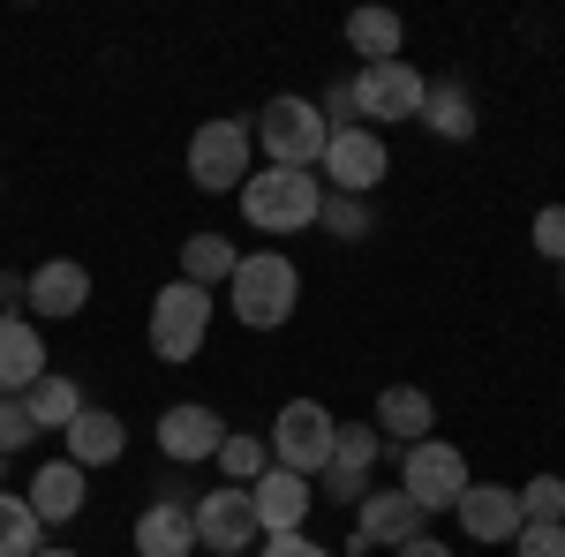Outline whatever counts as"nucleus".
Instances as JSON below:
<instances>
[{
    "label": "nucleus",
    "instance_id": "18",
    "mask_svg": "<svg viewBox=\"0 0 565 557\" xmlns=\"http://www.w3.org/2000/svg\"><path fill=\"white\" fill-rule=\"evenodd\" d=\"M45 377V340H39V324L31 317H0V392H23Z\"/></svg>",
    "mask_w": 565,
    "mask_h": 557
},
{
    "label": "nucleus",
    "instance_id": "22",
    "mask_svg": "<svg viewBox=\"0 0 565 557\" xmlns=\"http://www.w3.org/2000/svg\"><path fill=\"white\" fill-rule=\"evenodd\" d=\"M399 39H407V23H399L392 8H354V15H348V45L362 53V68L399 61Z\"/></svg>",
    "mask_w": 565,
    "mask_h": 557
},
{
    "label": "nucleus",
    "instance_id": "25",
    "mask_svg": "<svg viewBox=\"0 0 565 557\" xmlns=\"http://www.w3.org/2000/svg\"><path fill=\"white\" fill-rule=\"evenodd\" d=\"M31 550H45L39 543V513H31L23 497L0 490V557H31Z\"/></svg>",
    "mask_w": 565,
    "mask_h": 557
},
{
    "label": "nucleus",
    "instance_id": "37",
    "mask_svg": "<svg viewBox=\"0 0 565 557\" xmlns=\"http://www.w3.org/2000/svg\"><path fill=\"white\" fill-rule=\"evenodd\" d=\"M0 468H8V452H0Z\"/></svg>",
    "mask_w": 565,
    "mask_h": 557
},
{
    "label": "nucleus",
    "instance_id": "15",
    "mask_svg": "<svg viewBox=\"0 0 565 557\" xmlns=\"http://www.w3.org/2000/svg\"><path fill=\"white\" fill-rule=\"evenodd\" d=\"M61 444H68V460H76V468H114V460H121V452H129V422H121V415H106V407H84V415H76V422L61 429Z\"/></svg>",
    "mask_w": 565,
    "mask_h": 557
},
{
    "label": "nucleus",
    "instance_id": "28",
    "mask_svg": "<svg viewBox=\"0 0 565 557\" xmlns=\"http://www.w3.org/2000/svg\"><path fill=\"white\" fill-rule=\"evenodd\" d=\"M377 452H385V437H377V429H362V422H340V437H332V460H340V468L370 474V468H377Z\"/></svg>",
    "mask_w": 565,
    "mask_h": 557
},
{
    "label": "nucleus",
    "instance_id": "35",
    "mask_svg": "<svg viewBox=\"0 0 565 557\" xmlns=\"http://www.w3.org/2000/svg\"><path fill=\"white\" fill-rule=\"evenodd\" d=\"M392 557H452V550H445V543H430V527H423L415 543H399V550H392Z\"/></svg>",
    "mask_w": 565,
    "mask_h": 557
},
{
    "label": "nucleus",
    "instance_id": "32",
    "mask_svg": "<svg viewBox=\"0 0 565 557\" xmlns=\"http://www.w3.org/2000/svg\"><path fill=\"white\" fill-rule=\"evenodd\" d=\"M527 234H535V249H543V257H551V264H565V204H543Z\"/></svg>",
    "mask_w": 565,
    "mask_h": 557
},
{
    "label": "nucleus",
    "instance_id": "5",
    "mask_svg": "<svg viewBox=\"0 0 565 557\" xmlns=\"http://www.w3.org/2000/svg\"><path fill=\"white\" fill-rule=\"evenodd\" d=\"M332 437H340V422H332L317 399H287V407L271 415V468L317 482V474L332 468Z\"/></svg>",
    "mask_w": 565,
    "mask_h": 557
},
{
    "label": "nucleus",
    "instance_id": "19",
    "mask_svg": "<svg viewBox=\"0 0 565 557\" xmlns=\"http://www.w3.org/2000/svg\"><path fill=\"white\" fill-rule=\"evenodd\" d=\"M136 557H196V519H189V505H143V519H136Z\"/></svg>",
    "mask_w": 565,
    "mask_h": 557
},
{
    "label": "nucleus",
    "instance_id": "3",
    "mask_svg": "<svg viewBox=\"0 0 565 557\" xmlns=\"http://www.w3.org/2000/svg\"><path fill=\"white\" fill-rule=\"evenodd\" d=\"M249 136H257L264 159H271V167H287V173H317V167H324V143H332L324 114H317L309 98H271Z\"/></svg>",
    "mask_w": 565,
    "mask_h": 557
},
{
    "label": "nucleus",
    "instance_id": "27",
    "mask_svg": "<svg viewBox=\"0 0 565 557\" xmlns=\"http://www.w3.org/2000/svg\"><path fill=\"white\" fill-rule=\"evenodd\" d=\"M317 226H324V234H340V242H362V234H370V196H332V189H324Z\"/></svg>",
    "mask_w": 565,
    "mask_h": 557
},
{
    "label": "nucleus",
    "instance_id": "33",
    "mask_svg": "<svg viewBox=\"0 0 565 557\" xmlns=\"http://www.w3.org/2000/svg\"><path fill=\"white\" fill-rule=\"evenodd\" d=\"M362 482H370V474H354V468L332 460V468L317 474V497H332V505H362Z\"/></svg>",
    "mask_w": 565,
    "mask_h": 557
},
{
    "label": "nucleus",
    "instance_id": "21",
    "mask_svg": "<svg viewBox=\"0 0 565 557\" xmlns=\"http://www.w3.org/2000/svg\"><path fill=\"white\" fill-rule=\"evenodd\" d=\"M234 264H242V249H234L226 234H189V242H181V279L204 287V294L234 279Z\"/></svg>",
    "mask_w": 565,
    "mask_h": 557
},
{
    "label": "nucleus",
    "instance_id": "13",
    "mask_svg": "<svg viewBox=\"0 0 565 557\" xmlns=\"http://www.w3.org/2000/svg\"><path fill=\"white\" fill-rule=\"evenodd\" d=\"M249 505H257L264 535H302L309 505H317V482H309V474H287V468H264L257 482H249Z\"/></svg>",
    "mask_w": 565,
    "mask_h": 557
},
{
    "label": "nucleus",
    "instance_id": "23",
    "mask_svg": "<svg viewBox=\"0 0 565 557\" xmlns=\"http://www.w3.org/2000/svg\"><path fill=\"white\" fill-rule=\"evenodd\" d=\"M23 407H31V422H39V429H68V422H76V415L90 407V399H84V385H76V377L45 369L39 385L23 392Z\"/></svg>",
    "mask_w": 565,
    "mask_h": 557
},
{
    "label": "nucleus",
    "instance_id": "36",
    "mask_svg": "<svg viewBox=\"0 0 565 557\" xmlns=\"http://www.w3.org/2000/svg\"><path fill=\"white\" fill-rule=\"evenodd\" d=\"M31 557H76V550H31Z\"/></svg>",
    "mask_w": 565,
    "mask_h": 557
},
{
    "label": "nucleus",
    "instance_id": "20",
    "mask_svg": "<svg viewBox=\"0 0 565 557\" xmlns=\"http://www.w3.org/2000/svg\"><path fill=\"white\" fill-rule=\"evenodd\" d=\"M430 422H437V407H430V392H423V385H385V392H377V437L423 444Z\"/></svg>",
    "mask_w": 565,
    "mask_h": 557
},
{
    "label": "nucleus",
    "instance_id": "29",
    "mask_svg": "<svg viewBox=\"0 0 565 557\" xmlns=\"http://www.w3.org/2000/svg\"><path fill=\"white\" fill-rule=\"evenodd\" d=\"M521 519H558V527H565V482H558V474L521 482Z\"/></svg>",
    "mask_w": 565,
    "mask_h": 557
},
{
    "label": "nucleus",
    "instance_id": "17",
    "mask_svg": "<svg viewBox=\"0 0 565 557\" xmlns=\"http://www.w3.org/2000/svg\"><path fill=\"white\" fill-rule=\"evenodd\" d=\"M31 309H39V317H61V324L84 317V309H90V271L76 257L39 264V271H31Z\"/></svg>",
    "mask_w": 565,
    "mask_h": 557
},
{
    "label": "nucleus",
    "instance_id": "7",
    "mask_svg": "<svg viewBox=\"0 0 565 557\" xmlns=\"http://www.w3.org/2000/svg\"><path fill=\"white\" fill-rule=\"evenodd\" d=\"M189 519H196V543L212 557H249V543H264L257 505H249V490H234V482L204 490V497L189 505Z\"/></svg>",
    "mask_w": 565,
    "mask_h": 557
},
{
    "label": "nucleus",
    "instance_id": "34",
    "mask_svg": "<svg viewBox=\"0 0 565 557\" xmlns=\"http://www.w3.org/2000/svg\"><path fill=\"white\" fill-rule=\"evenodd\" d=\"M257 557H332L324 543H309V535H264Z\"/></svg>",
    "mask_w": 565,
    "mask_h": 557
},
{
    "label": "nucleus",
    "instance_id": "12",
    "mask_svg": "<svg viewBox=\"0 0 565 557\" xmlns=\"http://www.w3.org/2000/svg\"><path fill=\"white\" fill-rule=\"evenodd\" d=\"M218 444H226V422H218L204 399H181L159 415V452L174 460V468H196V460H218Z\"/></svg>",
    "mask_w": 565,
    "mask_h": 557
},
{
    "label": "nucleus",
    "instance_id": "4",
    "mask_svg": "<svg viewBox=\"0 0 565 557\" xmlns=\"http://www.w3.org/2000/svg\"><path fill=\"white\" fill-rule=\"evenodd\" d=\"M249 159H257L249 121H204V129L189 136V181H196L204 196H242V181L257 173Z\"/></svg>",
    "mask_w": 565,
    "mask_h": 557
},
{
    "label": "nucleus",
    "instance_id": "9",
    "mask_svg": "<svg viewBox=\"0 0 565 557\" xmlns=\"http://www.w3.org/2000/svg\"><path fill=\"white\" fill-rule=\"evenodd\" d=\"M385 173H392V151H385V136H377V129H332L324 167H317V181H324L332 196H370Z\"/></svg>",
    "mask_w": 565,
    "mask_h": 557
},
{
    "label": "nucleus",
    "instance_id": "26",
    "mask_svg": "<svg viewBox=\"0 0 565 557\" xmlns=\"http://www.w3.org/2000/svg\"><path fill=\"white\" fill-rule=\"evenodd\" d=\"M218 468H226V482L242 490V482H257V474L271 468V444H264V437H234V429H226V444H218Z\"/></svg>",
    "mask_w": 565,
    "mask_h": 557
},
{
    "label": "nucleus",
    "instance_id": "31",
    "mask_svg": "<svg viewBox=\"0 0 565 557\" xmlns=\"http://www.w3.org/2000/svg\"><path fill=\"white\" fill-rule=\"evenodd\" d=\"M513 557H565V527L558 519H527L513 535Z\"/></svg>",
    "mask_w": 565,
    "mask_h": 557
},
{
    "label": "nucleus",
    "instance_id": "1",
    "mask_svg": "<svg viewBox=\"0 0 565 557\" xmlns=\"http://www.w3.org/2000/svg\"><path fill=\"white\" fill-rule=\"evenodd\" d=\"M226 301H234V317L249 332H279L295 317V301H302V271L279 249H249V257L234 264V279H226Z\"/></svg>",
    "mask_w": 565,
    "mask_h": 557
},
{
    "label": "nucleus",
    "instance_id": "16",
    "mask_svg": "<svg viewBox=\"0 0 565 557\" xmlns=\"http://www.w3.org/2000/svg\"><path fill=\"white\" fill-rule=\"evenodd\" d=\"M84 497H90V482L76 460H45L39 474H31V490H23V505L39 513V527H53V519H76L84 513Z\"/></svg>",
    "mask_w": 565,
    "mask_h": 557
},
{
    "label": "nucleus",
    "instance_id": "38",
    "mask_svg": "<svg viewBox=\"0 0 565 557\" xmlns=\"http://www.w3.org/2000/svg\"><path fill=\"white\" fill-rule=\"evenodd\" d=\"M204 557H212V550H204Z\"/></svg>",
    "mask_w": 565,
    "mask_h": 557
},
{
    "label": "nucleus",
    "instance_id": "14",
    "mask_svg": "<svg viewBox=\"0 0 565 557\" xmlns=\"http://www.w3.org/2000/svg\"><path fill=\"white\" fill-rule=\"evenodd\" d=\"M460 527L476 535V543H513L527 519H521V490H505V482H468L460 490Z\"/></svg>",
    "mask_w": 565,
    "mask_h": 557
},
{
    "label": "nucleus",
    "instance_id": "10",
    "mask_svg": "<svg viewBox=\"0 0 565 557\" xmlns=\"http://www.w3.org/2000/svg\"><path fill=\"white\" fill-rule=\"evenodd\" d=\"M354 114L362 121H415L423 114V68H407V61H377V68H362L354 76Z\"/></svg>",
    "mask_w": 565,
    "mask_h": 557
},
{
    "label": "nucleus",
    "instance_id": "30",
    "mask_svg": "<svg viewBox=\"0 0 565 557\" xmlns=\"http://www.w3.org/2000/svg\"><path fill=\"white\" fill-rule=\"evenodd\" d=\"M45 429L31 422V407L15 399V392H0V452H23V444H39Z\"/></svg>",
    "mask_w": 565,
    "mask_h": 557
},
{
    "label": "nucleus",
    "instance_id": "8",
    "mask_svg": "<svg viewBox=\"0 0 565 557\" xmlns=\"http://www.w3.org/2000/svg\"><path fill=\"white\" fill-rule=\"evenodd\" d=\"M399 490L415 497V513H452L460 505V490H468V460L452 452V444H437V437H423V444H407V468H399Z\"/></svg>",
    "mask_w": 565,
    "mask_h": 557
},
{
    "label": "nucleus",
    "instance_id": "24",
    "mask_svg": "<svg viewBox=\"0 0 565 557\" xmlns=\"http://www.w3.org/2000/svg\"><path fill=\"white\" fill-rule=\"evenodd\" d=\"M423 129L445 136V143H468V136H476V98L460 84H430L423 90Z\"/></svg>",
    "mask_w": 565,
    "mask_h": 557
},
{
    "label": "nucleus",
    "instance_id": "11",
    "mask_svg": "<svg viewBox=\"0 0 565 557\" xmlns=\"http://www.w3.org/2000/svg\"><path fill=\"white\" fill-rule=\"evenodd\" d=\"M423 535V513H415V497L407 490H362V505H354V535H348V550H399V543H415Z\"/></svg>",
    "mask_w": 565,
    "mask_h": 557
},
{
    "label": "nucleus",
    "instance_id": "6",
    "mask_svg": "<svg viewBox=\"0 0 565 557\" xmlns=\"http://www.w3.org/2000/svg\"><path fill=\"white\" fill-rule=\"evenodd\" d=\"M204 332H212V294H204V287L174 279V287L151 294V354H159V362H174V369L196 362Z\"/></svg>",
    "mask_w": 565,
    "mask_h": 557
},
{
    "label": "nucleus",
    "instance_id": "2",
    "mask_svg": "<svg viewBox=\"0 0 565 557\" xmlns=\"http://www.w3.org/2000/svg\"><path fill=\"white\" fill-rule=\"evenodd\" d=\"M324 212V181L317 173H287V167H264L242 181V218L257 234H302Z\"/></svg>",
    "mask_w": 565,
    "mask_h": 557
}]
</instances>
